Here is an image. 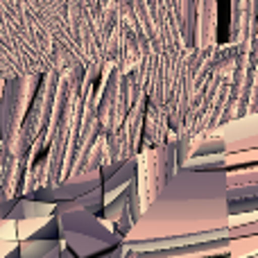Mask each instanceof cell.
Masks as SVG:
<instances>
[{"label":"cell","mask_w":258,"mask_h":258,"mask_svg":"<svg viewBox=\"0 0 258 258\" xmlns=\"http://www.w3.org/2000/svg\"><path fill=\"white\" fill-rule=\"evenodd\" d=\"M227 183L224 172L177 168L159 195L143 209L122 247L132 251L170 249L179 238L200 242L227 238Z\"/></svg>","instance_id":"1"},{"label":"cell","mask_w":258,"mask_h":258,"mask_svg":"<svg viewBox=\"0 0 258 258\" xmlns=\"http://www.w3.org/2000/svg\"><path fill=\"white\" fill-rule=\"evenodd\" d=\"M39 75L0 82V202L16 197V159L14 145Z\"/></svg>","instance_id":"2"},{"label":"cell","mask_w":258,"mask_h":258,"mask_svg":"<svg viewBox=\"0 0 258 258\" xmlns=\"http://www.w3.org/2000/svg\"><path fill=\"white\" fill-rule=\"evenodd\" d=\"M54 220L59 227V240L73 258L102 256L122 245L120 233L86 209L54 211Z\"/></svg>","instance_id":"3"},{"label":"cell","mask_w":258,"mask_h":258,"mask_svg":"<svg viewBox=\"0 0 258 258\" xmlns=\"http://www.w3.org/2000/svg\"><path fill=\"white\" fill-rule=\"evenodd\" d=\"M177 143L170 141L163 145L143 150L136 156V179H138V197L141 206L145 209L159 190L172 179L177 170Z\"/></svg>","instance_id":"4"},{"label":"cell","mask_w":258,"mask_h":258,"mask_svg":"<svg viewBox=\"0 0 258 258\" xmlns=\"http://www.w3.org/2000/svg\"><path fill=\"white\" fill-rule=\"evenodd\" d=\"M256 0H231L227 27V45L245 54L247 61L258 68V48H256Z\"/></svg>","instance_id":"5"},{"label":"cell","mask_w":258,"mask_h":258,"mask_svg":"<svg viewBox=\"0 0 258 258\" xmlns=\"http://www.w3.org/2000/svg\"><path fill=\"white\" fill-rule=\"evenodd\" d=\"M102 181L98 172H86L80 174V177H73L66 179L61 183H54V186H43V188H36V190L27 192V200H34V202H45V204H59V202H71L77 200L80 195L89 192L91 188H95L98 183Z\"/></svg>","instance_id":"6"},{"label":"cell","mask_w":258,"mask_h":258,"mask_svg":"<svg viewBox=\"0 0 258 258\" xmlns=\"http://www.w3.org/2000/svg\"><path fill=\"white\" fill-rule=\"evenodd\" d=\"M258 113H247V116L233 118V120L224 122L215 129L220 138L224 141V150L227 154L233 152H247L258 150Z\"/></svg>","instance_id":"7"},{"label":"cell","mask_w":258,"mask_h":258,"mask_svg":"<svg viewBox=\"0 0 258 258\" xmlns=\"http://www.w3.org/2000/svg\"><path fill=\"white\" fill-rule=\"evenodd\" d=\"M143 258H222L229 256V238L209 242H195L186 247H170V249L141 251Z\"/></svg>","instance_id":"8"},{"label":"cell","mask_w":258,"mask_h":258,"mask_svg":"<svg viewBox=\"0 0 258 258\" xmlns=\"http://www.w3.org/2000/svg\"><path fill=\"white\" fill-rule=\"evenodd\" d=\"M50 215H54V204L34 202V200H27V197H16L7 220L21 222V220H41V218H50Z\"/></svg>","instance_id":"9"},{"label":"cell","mask_w":258,"mask_h":258,"mask_svg":"<svg viewBox=\"0 0 258 258\" xmlns=\"http://www.w3.org/2000/svg\"><path fill=\"white\" fill-rule=\"evenodd\" d=\"M66 247L61 240H21L18 258H61Z\"/></svg>","instance_id":"10"},{"label":"cell","mask_w":258,"mask_h":258,"mask_svg":"<svg viewBox=\"0 0 258 258\" xmlns=\"http://www.w3.org/2000/svg\"><path fill=\"white\" fill-rule=\"evenodd\" d=\"M134 177H136V159H129L113 174H109L107 179H102L100 186H102V192H104V202L113 200V197H116Z\"/></svg>","instance_id":"11"},{"label":"cell","mask_w":258,"mask_h":258,"mask_svg":"<svg viewBox=\"0 0 258 258\" xmlns=\"http://www.w3.org/2000/svg\"><path fill=\"white\" fill-rule=\"evenodd\" d=\"M209 154H227L224 141L215 132L197 136L195 141L190 143V152H188V156H209Z\"/></svg>","instance_id":"12"},{"label":"cell","mask_w":258,"mask_h":258,"mask_svg":"<svg viewBox=\"0 0 258 258\" xmlns=\"http://www.w3.org/2000/svg\"><path fill=\"white\" fill-rule=\"evenodd\" d=\"M181 168L195 170V172H224V154H209V156H188Z\"/></svg>","instance_id":"13"},{"label":"cell","mask_w":258,"mask_h":258,"mask_svg":"<svg viewBox=\"0 0 258 258\" xmlns=\"http://www.w3.org/2000/svg\"><path fill=\"white\" fill-rule=\"evenodd\" d=\"M224 183H227V188L258 186V165H245V168L224 170Z\"/></svg>","instance_id":"14"},{"label":"cell","mask_w":258,"mask_h":258,"mask_svg":"<svg viewBox=\"0 0 258 258\" xmlns=\"http://www.w3.org/2000/svg\"><path fill=\"white\" fill-rule=\"evenodd\" d=\"M258 256V236L231 238L229 240V258H251Z\"/></svg>","instance_id":"15"},{"label":"cell","mask_w":258,"mask_h":258,"mask_svg":"<svg viewBox=\"0 0 258 258\" xmlns=\"http://www.w3.org/2000/svg\"><path fill=\"white\" fill-rule=\"evenodd\" d=\"M258 161V150H247V152H233V154H224V168H245V165H256Z\"/></svg>","instance_id":"16"},{"label":"cell","mask_w":258,"mask_h":258,"mask_svg":"<svg viewBox=\"0 0 258 258\" xmlns=\"http://www.w3.org/2000/svg\"><path fill=\"white\" fill-rule=\"evenodd\" d=\"M227 213L229 215L258 213V195L256 197H242V200H227Z\"/></svg>","instance_id":"17"},{"label":"cell","mask_w":258,"mask_h":258,"mask_svg":"<svg viewBox=\"0 0 258 258\" xmlns=\"http://www.w3.org/2000/svg\"><path fill=\"white\" fill-rule=\"evenodd\" d=\"M27 240H59V227H57V220L54 215L45 218V222L32 233Z\"/></svg>","instance_id":"18"},{"label":"cell","mask_w":258,"mask_h":258,"mask_svg":"<svg viewBox=\"0 0 258 258\" xmlns=\"http://www.w3.org/2000/svg\"><path fill=\"white\" fill-rule=\"evenodd\" d=\"M247 236H258V220L256 222H247V224H238V227H229L227 229V238H247Z\"/></svg>","instance_id":"19"},{"label":"cell","mask_w":258,"mask_h":258,"mask_svg":"<svg viewBox=\"0 0 258 258\" xmlns=\"http://www.w3.org/2000/svg\"><path fill=\"white\" fill-rule=\"evenodd\" d=\"M258 186H233L227 188V200H242V197H256Z\"/></svg>","instance_id":"20"},{"label":"cell","mask_w":258,"mask_h":258,"mask_svg":"<svg viewBox=\"0 0 258 258\" xmlns=\"http://www.w3.org/2000/svg\"><path fill=\"white\" fill-rule=\"evenodd\" d=\"M16 247H18V240H5V238H0V258H7Z\"/></svg>","instance_id":"21"},{"label":"cell","mask_w":258,"mask_h":258,"mask_svg":"<svg viewBox=\"0 0 258 258\" xmlns=\"http://www.w3.org/2000/svg\"><path fill=\"white\" fill-rule=\"evenodd\" d=\"M61 258H71V254H68V251H66V254H63V256H61Z\"/></svg>","instance_id":"22"},{"label":"cell","mask_w":258,"mask_h":258,"mask_svg":"<svg viewBox=\"0 0 258 258\" xmlns=\"http://www.w3.org/2000/svg\"><path fill=\"white\" fill-rule=\"evenodd\" d=\"M251 258H258V256H251Z\"/></svg>","instance_id":"23"}]
</instances>
